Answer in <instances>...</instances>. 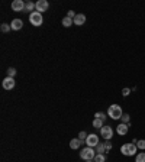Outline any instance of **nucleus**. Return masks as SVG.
<instances>
[{
	"instance_id": "423d86ee",
	"label": "nucleus",
	"mask_w": 145,
	"mask_h": 162,
	"mask_svg": "<svg viewBox=\"0 0 145 162\" xmlns=\"http://www.w3.org/2000/svg\"><path fill=\"white\" fill-rule=\"evenodd\" d=\"M100 135H102V138H103L105 140H110V139L113 138V129H112L110 126H103V127L100 129Z\"/></svg>"
},
{
	"instance_id": "2eb2a0df",
	"label": "nucleus",
	"mask_w": 145,
	"mask_h": 162,
	"mask_svg": "<svg viewBox=\"0 0 145 162\" xmlns=\"http://www.w3.org/2000/svg\"><path fill=\"white\" fill-rule=\"evenodd\" d=\"M93 127H96V129H102V127H103V120L94 117V120H93Z\"/></svg>"
},
{
	"instance_id": "f3484780",
	"label": "nucleus",
	"mask_w": 145,
	"mask_h": 162,
	"mask_svg": "<svg viewBox=\"0 0 145 162\" xmlns=\"http://www.w3.org/2000/svg\"><path fill=\"white\" fill-rule=\"evenodd\" d=\"M106 152V148H105V143H99L96 146V154H105Z\"/></svg>"
},
{
	"instance_id": "f03ea898",
	"label": "nucleus",
	"mask_w": 145,
	"mask_h": 162,
	"mask_svg": "<svg viewBox=\"0 0 145 162\" xmlns=\"http://www.w3.org/2000/svg\"><path fill=\"white\" fill-rule=\"evenodd\" d=\"M94 156H96V151L93 148H90V146H87V148L80 151V158L84 159V161H93Z\"/></svg>"
},
{
	"instance_id": "20e7f679",
	"label": "nucleus",
	"mask_w": 145,
	"mask_h": 162,
	"mask_svg": "<svg viewBox=\"0 0 145 162\" xmlns=\"http://www.w3.org/2000/svg\"><path fill=\"white\" fill-rule=\"evenodd\" d=\"M29 22L34 25V26H41L42 22H44V17H42V13L39 12H34L29 15Z\"/></svg>"
},
{
	"instance_id": "cd10ccee",
	"label": "nucleus",
	"mask_w": 145,
	"mask_h": 162,
	"mask_svg": "<svg viewBox=\"0 0 145 162\" xmlns=\"http://www.w3.org/2000/svg\"><path fill=\"white\" fill-rule=\"evenodd\" d=\"M75 15H77V13H74V10H70V12L67 13V17H70V19H74V17H75Z\"/></svg>"
},
{
	"instance_id": "4be33fe9",
	"label": "nucleus",
	"mask_w": 145,
	"mask_h": 162,
	"mask_svg": "<svg viewBox=\"0 0 145 162\" xmlns=\"http://www.w3.org/2000/svg\"><path fill=\"white\" fill-rule=\"evenodd\" d=\"M94 117H97V119H102L103 122L106 120V115H105V113H100V112H97V113L94 115Z\"/></svg>"
},
{
	"instance_id": "0eeeda50",
	"label": "nucleus",
	"mask_w": 145,
	"mask_h": 162,
	"mask_svg": "<svg viewBox=\"0 0 145 162\" xmlns=\"http://www.w3.org/2000/svg\"><path fill=\"white\" fill-rule=\"evenodd\" d=\"M25 1L23 0H13L12 1V10L13 12H23L25 10Z\"/></svg>"
},
{
	"instance_id": "6ab92c4d",
	"label": "nucleus",
	"mask_w": 145,
	"mask_h": 162,
	"mask_svg": "<svg viewBox=\"0 0 145 162\" xmlns=\"http://www.w3.org/2000/svg\"><path fill=\"white\" fill-rule=\"evenodd\" d=\"M135 162H145V152H139L135 158Z\"/></svg>"
},
{
	"instance_id": "1a4fd4ad",
	"label": "nucleus",
	"mask_w": 145,
	"mask_h": 162,
	"mask_svg": "<svg viewBox=\"0 0 145 162\" xmlns=\"http://www.w3.org/2000/svg\"><path fill=\"white\" fill-rule=\"evenodd\" d=\"M13 87H15V80L12 77H6L3 80V88L4 90H12Z\"/></svg>"
},
{
	"instance_id": "aec40b11",
	"label": "nucleus",
	"mask_w": 145,
	"mask_h": 162,
	"mask_svg": "<svg viewBox=\"0 0 145 162\" xmlns=\"http://www.w3.org/2000/svg\"><path fill=\"white\" fill-rule=\"evenodd\" d=\"M137 148L141 149V151H145V140L144 139H139V140L137 142Z\"/></svg>"
},
{
	"instance_id": "39448f33",
	"label": "nucleus",
	"mask_w": 145,
	"mask_h": 162,
	"mask_svg": "<svg viewBox=\"0 0 145 162\" xmlns=\"http://www.w3.org/2000/svg\"><path fill=\"white\" fill-rule=\"evenodd\" d=\"M99 143H100L99 136H97V135H94V133L89 135V136H87V139H86V145H87V146H90V148H96Z\"/></svg>"
},
{
	"instance_id": "412c9836",
	"label": "nucleus",
	"mask_w": 145,
	"mask_h": 162,
	"mask_svg": "<svg viewBox=\"0 0 145 162\" xmlns=\"http://www.w3.org/2000/svg\"><path fill=\"white\" fill-rule=\"evenodd\" d=\"M16 75V70L13 68V67H10V68H7V77H15Z\"/></svg>"
},
{
	"instance_id": "9b49d317",
	"label": "nucleus",
	"mask_w": 145,
	"mask_h": 162,
	"mask_svg": "<svg viewBox=\"0 0 145 162\" xmlns=\"http://www.w3.org/2000/svg\"><path fill=\"white\" fill-rule=\"evenodd\" d=\"M22 26H23V22L20 19H13L12 23H10L12 31H19V29H22Z\"/></svg>"
},
{
	"instance_id": "f257e3e1",
	"label": "nucleus",
	"mask_w": 145,
	"mask_h": 162,
	"mask_svg": "<svg viewBox=\"0 0 145 162\" xmlns=\"http://www.w3.org/2000/svg\"><path fill=\"white\" fill-rule=\"evenodd\" d=\"M108 116L113 120H118L123 116V112H122V107L119 104H112L108 109Z\"/></svg>"
},
{
	"instance_id": "bb28decb",
	"label": "nucleus",
	"mask_w": 145,
	"mask_h": 162,
	"mask_svg": "<svg viewBox=\"0 0 145 162\" xmlns=\"http://www.w3.org/2000/svg\"><path fill=\"white\" fill-rule=\"evenodd\" d=\"M122 94H123V97H126V96L131 94V90H129V88H123V90H122Z\"/></svg>"
},
{
	"instance_id": "9d476101",
	"label": "nucleus",
	"mask_w": 145,
	"mask_h": 162,
	"mask_svg": "<svg viewBox=\"0 0 145 162\" xmlns=\"http://www.w3.org/2000/svg\"><path fill=\"white\" fill-rule=\"evenodd\" d=\"M72 20H74V25L81 26V25H84V23H86V16H84L83 13H77V15H75V17H74Z\"/></svg>"
},
{
	"instance_id": "7ed1b4c3",
	"label": "nucleus",
	"mask_w": 145,
	"mask_h": 162,
	"mask_svg": "<svg viewBox=\"0 0 145 162\" xmlns=\"http://www.w3.org/2000/svg\"><path fill=\"white\" fill-rule=\"evenodd\" d=\"M120 152L122 155H126V156H132L137 154V145L135 143H125L120 146Z\"/></svg>"
},
{
	"instance_id": "4468645a",
	"label": "nucleus",
	"mask_w": 145,
	"mask_h": 162,
	"mask_svg": "<svg viewBox=\"0 0 145 162\" xmlns=\"http://www.w3.org/2000/svg\"><path fill=\"white\" fill-rule=\"evenodd\" d=\"M35 9H36V3H34V1H26V4H25V12L34 13Z\"/></svg>"
},
{
	"instance_id": "dca6fc26",
	"label": "nucleus",
	"mask_w": 145,
	"mask_h": 162,
	"mask_svg": "<svg viewBox=\"0 0 145 162\" xmlns=\"http://www.w3.org/2000/svg\"><path fill=\"white\" fill-rule=\"evenodd\" d=\"M71 25H74V20L72 19H70V17H64L63 19V26H65V28H68V26H71Z\"/></svg>"
},
{
	"instance_id": "c85d7f7f",
	"label": "nucleus",
	"mask_w": 145,
	"mask_h": 162,
	"mask_svg": "<svg viewBox=\"0 0 145 162\" xmlns=\"http://www.w3.org/2000/svg\"><path fill=\"white\" fill-rule=\"evenodd\" d=\"M86 162H94V161H86Z\"/></svg>"
},
{
	"instance_id": "5701e85b",
	"label": "nucleus",
	"mask_w": 145,
	"mask_h": 162,
	"mask_svg": "<svg viewBox=\"0 0 145 162\" xmlns=\"http://www.w3.org/2000/svg\"><path fill=\"white\" fill-rule=\"evenodd\" d=\"M87 136H89V135H87L86 132H80V135H78V139H80V140H84V142H86Z\"/></svg>"
},
{
	"instance_id": "ddd939ff",
	"label": "nucleus",
	"mask_w": 145,
	"mask_h": 162,
	"mask_svg": "<svg viewBox=\"0 0 145 162\" xmlns=\"http://www.w3.org/2000/svg\"><path fill=\"white\" fill-rule=\"evenodd\" d=\"M83 143H84V140H80V139H71V140H70V148H71V149H78Z\"/></svg>"
},
{
	"instance_id": "b1692460",
	"label": "nucleus",
	"mask_w": 145,
	"mask_h": 162,
	"mask_svg": "<svg viewBox=\"0 0 145 162\" xmlns=\"http://www.w3.org/2000/svg\"><path fill=\"white\" fill-rule=\"evenodd\" d=\"M10 29H12V28H10L7 23H3V25H1V32H9Z\"/></svg>"
},
{
	"instance_id": "6e6552de",
	"label": "nucleus",
	"mask_w": 145,
	"mask_h": 162,
	"mask_svg": "<svg viewBox=\"0 0 145 162\" xmlns=\"http://www.w3.org/2000/svg\"><path fill=\"white\" fill-rule=\"evenodd\" d=\"M48 7H49V3H48L46 0H38V1H36V12H39V13L46 12Z\"/></svg>"
},
{
	"instance_id": "a211bd4d",
	"label": "nucleus",
	"mask_w": 145,
	"mask_h": 162,
	"mask_svg": "<svg viewBox=\"0 0 145 162\" xmlns=\"http://www.w3.org/2000/svg\"><path fill=\"white\" fill-rule=\"evenodd\" d=\"M94 162H105L106 161V156L103 155V154H96V156H94Z\"/></svg>"
},
{
	"instance_id": "a878e982",
	"label": "nucleus",
	"mask_w": 145,
	"mask_h": 162,
	"mask_svg": "<svg viewBox=\"0 0 145 162\" xmlns=\"http://www.w3.org/2000/svg\"><path fill=\"white\" fill-rule=\"evenodd\" d=\"M105 148H106V152H109V151L112 149V143H110V140H106V142H105Z\"/></svg>"
},
{
	"instance_id": "393cba45",
	"label": "nucleus",
	"mask_w": 145,
	"mask_h": 162,
	"mask_svg": "<svg viewBox=\"0 0 145 162\" xmlns=\"http://www.w3.org/2000/svg\"><path fill=\"white\" fill-rule=\"evenodd\" d=\"M120 119H122V123H125V124H129V115H123Z\"/></svg>"
},
{
	"instance_id": "f8f14e48",
	"label": "nucleus",
	"mask_w": 145,
	"mask_h": 162,
	"mask_svg": "<svg viewBox=\"0 0 145 162\" xmlns=\"http://www.w3.org/2000/svg\"><path fill=\"white\" fill-rule=\"evenodd\" d=\"M128 129H129V124H125V123H120L118 127H116V132H118V135H126L128 133Z\"/></svg>"
}]
</instances>
